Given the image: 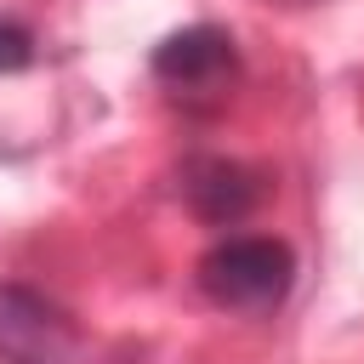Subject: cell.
Segmentation results:
<instances>
[{"label": "cell", "mask_w": 364, "mask_h": 364, "mask_svg": "<svg viewBox=\"0 0 364 364\" xmlns=\"http://www.w3.org/2000/svg\"><path fill=\"white\" fill-rule=\"evenodd\" d=\"M193 284L210 307L222 313H245V318H267L290 301L296 290V250L273 233H222L199 267Z\"/></svg>", "instance_id": "cell-1"}, {"label": "cell", "mask_w": 364, "mask_h": 364, "mask_svg": "<svg viewBox=\"0 0 364 364\" xmlns=\"http://www.w3.org/2000/svg\"><path fill=\"white\" fill-rule=\"evenodd\" d=\"M148 74H154V85L165 91L171 108H182V114H222L233 102V91H239L245 63H239V46H233L228 28L188 23V28H176V34H165L154 46Z\"/></svg>", "instance_id": "cell-2"}, {"label": "cell", "mask_w": 364, "mask_h": 364, "mask_svg": "<svg viewBox=\"0 0 364 364\" xmlns=\"http://www.w3.org/2000/svg\"><path fill=\"white\" fill-rule=\"evenodd\" d=\"M74 358H80L74 313L23 279H0V364H74Z\"/></svg>", "instance_id": "cell-3"}, {"label": "cell", "mask_w": 364, "mask_h": 364, "mask_svg": "<svg viewBox=\"0 0 364 364\" xmlns=\"http://www.w3.org/2000/svg\"><path fill=\"white\" fill-rule=\"evenodd\" d=\"M176 193L182 205L205 222V228H239L256 205H262V176L245 165V159H228V154H188L182 171H176Z\"/></svg>", "instance_id": "cell-4"}, {"label": "cell", "mask_w": 364, "mask_h": 364, "mask_svg": "<svg viewBox=\"0 0 364 364\" xmlns=\"http://www.w3.org/2000/svg\"><path fill=\"white\" fill-rule=\"evenodd\" d=\"M40 57V46H34V28L28 23H17V17H0V74H17V68H28Z\"/></svg>", "instance_id": "cell-5"}, {"label": "cell", "mask_w": 364, "mask_h": 364, "mask_svg": "<svg viewBox=\"0 0 364 364\" xmlns=\"http://www.w3.org/2000/svg\"><path fill=\"white\" fill-rule=\"evenodd\" d=\"M256 6H284V11H301V6H318V0H256Z\"/></svg>", "instance_id": "cell-6"}, {"label": "cell", "mask_w": 364, "mask_h": 364, "mask_svg": "<svg viewBox=\"0 0 364 364\" xmlns=\"http://www.w3.org/2000/svg\"><path fill=\"white\" fill-rule=\"evenodd\" d=\"M358 114H364V74H358Z\"/></svg>", "instance_id": "cell-7"}]
</instances>
